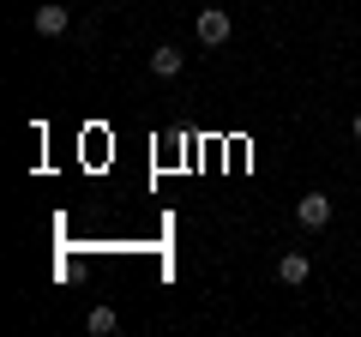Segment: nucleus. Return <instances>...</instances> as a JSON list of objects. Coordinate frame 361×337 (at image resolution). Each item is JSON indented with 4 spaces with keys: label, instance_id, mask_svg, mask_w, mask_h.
<instances>
[{
    "label": "nucleus",
    "instance_id": "f257e3e1",
    "mask_svg": "<svg viewBox=\"0 0 361 337\" xmlns=\"http://www.w3.org/2000/svg\"><path fill=\"white\" fill-rule=\"evenodd\" d=\"M295 223L301 229H325V223H331V199L325 193H301L295 199Z\"/></svg>",
    "mask_w": 361,
    "mask_h": 337
},
{
    "label": "nucleus",
    "instance_id": "f03ea898",
    "mask_svg": "<svg viewBox=\"0 0 361 337\" xmlns=\"http://www.w3.org/2000/svg\"><path fill=\"white\" fill-rule=\"evenodd\" d=\"M199 42H205V49L229 42V13H223V6H205V13H199Z\"/></svg>",
    "mask_w": 361,
    "mask_h": 337
},
{
    "label": "nucleus",
    "instance_id": "7ed1b4c3",
    "mask_svg": "<svg viewBox=\"0 0 361 337\" xmlns=\"http://www.w3.org/2000/svg\"><path fill=\"white\" fill-rule=\"evenodd\" d=\"M66 25H73L66 6H37V37H66Z\"/></svg>",
    "mask_w": 361,
    "mask_h": 337
},
{
    "label": "nucleus",
    "instance_id": "20e7f679",
    "mask_svg": "<svg viewBox=\"0 0 361 337\" xmlns=\"http://www.w3.org/2000/svg\"><path fill=\"white\" fill-rule=\"evenodd\" d=\"M307 271H313V265H307V253H283V259H277V283H289V289H295V283H307Z\"/></svg>",
    "mask_w": 361,
    "mask_h": 337
},
{
    "label": "nucleus",
    "instance_id": "39448f33",
    "mask_svg": "<svg viewBox=\"0 0 361 337\" xmlns=\"http://www.w3.org/2000/svg\"><path fill=\"white\" fill-rule=\"evenodd\" d=\"M151 73H157V78H175V73H180V49H175V42L151 49Z\"/></svg>",
    "mask_w": 361,
    "mask_h": 337
},
{
    "label": "nucleus",
    "instance_id": "423d86ee",
    "mask_svg": "<svg viewBox=\"0 0 361 337\" xmlns=\"http://www.w3.org/2000/svg\"><path fill=\"white\" fill-rule=\"evenodd\" d=\"M115 325H121V319H115V307H90V313H85V331H90V337H109Z\"/></svg>",
    "mask_w": 361,
    "mask_h": 337
},
{
    "label": "nucleus",
    "instance_id": "0eeeda50",
    "mask_svg": "<svg viewBox=\"0 0 361 337\" xmlns=\"http://www.w3.org/2000/svg\"><path fill=\"white\" fill-rule=\"evenodd\" d=\"M349 133H355V139H361V115H355V121H349Z\"/></svg>",
    "mask_w": 361,
    "mask_h": 337
}]
</instances>
